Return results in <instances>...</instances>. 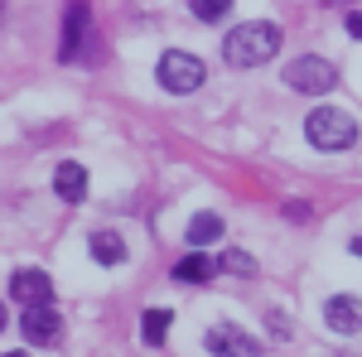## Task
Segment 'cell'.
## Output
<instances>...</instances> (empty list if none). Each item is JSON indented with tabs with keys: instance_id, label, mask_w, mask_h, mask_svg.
I'll list each match as a JSON object with an SVG mask.
<instances>
[{
	"instance_id": "1",
	"label": "cell",
	"mask_w": 362,
	"mask_h": 357,
	"mask_svg": "<svg viewBox=\"0 0 362 357\" xmlns=\"http://www.w3.org/2000/svg\"><path fill=\"white\" fill-rule=\"evenodd\" d=\"M280 54V25L271 20H247L223 39V58L232 68H261Z\"/></svg>"
},
{
	"instance_id": "2",
	"label": "cell",
	"mask_w": 362,
	"mask_h": 357,
	"mask_svg": "<svg viewBox=\"0 0 362 357\" xmlns=\"http://www.w3.org/2000/svg\"><path fill=\"white\" fill-rule=\"evenodd\" d=\"M305 136L314 150H348L358 140V121L338 107H314L305 116Z\"/></svg>"
},
{
	"instance_id": "3",
	"label": "cell",
	"mask_w": 362,
	"mask_h": 357,
	"mask_svg": "<svg viewBox=\"0 0 362 357\" xmlns=\"http://www.w3.org/2000/svg\"><path fill=\"white\" fill-rule=\"evenodd\" d=\"M285 83L295 92H305V97H324L329 87H338V68L319 54H300L285 63Z\"/></svg>"
},
{
	"instance_id": "4",
	"label": "cell",
	"mask_w": 362,
	"mask_h": 357,
	"mask_svg": "<svg viewBox=\"0 0 362 357\" xmlns=\"http://www.w3.org/2000/svg\"><path fill=\"white\" fill-rule=\"evenodd\" d=\"M155 78H160L165 92H198L203 87V58L184 54V49H169L155 63Z\"/></svg>"
},
{
	"instance_id": "5",
	"label": "cell",
	"mask_w": 362,
	"mask_h": 357,
	"mask_svg": "<svg viewBox=\"0 0 362 357\" xmlns=\"http://www.w3.org/2000/svg\"><path fill=\"white\" fill-rule=\"evenodd\" d=\"M203 348L213 357H261V343L247 329H237V324H213L203 333Z\"/></svg>"
},
{
	"instance_id": "6",
	"label": "cell",
	"mask_w": 362,
	"mask_h": 357,
	"mask_svg": "<svg viewBox=\"0 0 362 357\" xmlns=\"http://www.w3.org/2000/svg\"><path fill=\"white\" fill-rule=\"evenodd\" d=\"M10 295L25 304V309H49L54 304V280L44 271H15L10 275Z\"/></svg>"
},
{
	"instance_id": "7",
	"label": "cell",
	"mask_w": 362,
	"mask_h": 357,
	"mask_svg": "<svg viewBox=\"0 0 362 357\" xmlns=\"http://www.w3.org/2000/svg\"><path fill=\"white\" fill-rule=\"evenodd\" d=\"M20 333H25L34 348H58V343H63V324H58L54 309H25Z\"/></svg>"
},
{
	"instance_id": "8",
	"label": "cell",
	"mask_w": 362,
	"mask_h": 357,
	"mask_svg": "<svg viewBox=\"0 0 362 357\" xmlns=\"http://www.w3.org/2000/svg\"><path fill=\"white\" fill-rule=\"evenodd\" d=\"M324 324L334 333H343V338L362 333V300L358 295H334V300L324 304Z\"/></svg>"
},
{
	"instance_id": "9",
	"label": "cell",
	"mask_w": 362,
	"mask_h": 357,
	"mask_svg": "<svg viewBox=\"0 0 362 357\" xmlns=\"http://www.w3.org/2000/svg\"><path fill=\"white\" fill-rule=\"evenodd\" d=\"M87 5H68L63 10V49H58V58L63 63H78L83 58V34H87Z\"/></svg>"
},
{
	"instance_id": "10",
	"label": "cell",
	"mask_w": 362,
	"mask_h": 357,
	"mask_svg": "<svg viewBox=\"0 0 362 357\" xmlns=\"http://www.w3.org/2000/svg\"><path fill=\"white\" fill-rule=\"evenodd\" d=\"M54 189L63 203H83L87 198V169L78 165V160H63V165L54 169Z\"/></svg>"
},
{
	"instance_id": "11",
	"label": "cell",
	"mask_w": 362,
	"mask_h": 357,
	"mask_svg": "<svg viewBox=\"0 0 362 357\" xmlns=\"http://www.w3.org/2000/svg\"><path fill=\"white\" fill-rule=\"evenodd\" d=\"M218 237H223V218H218V213H194V218H189V227H184V242H189L194 251L213 247Z\"/></svg>"
},
{
	"instance_id": "12",
	"label": "cell",
	"mask_w": 362,
	"mask_h": 357,
	"mask_svg": "<svg viewBox=\"0 0 362 357\" xmlns=\"http://www.w3.org/2000/svg\"><path fill=\"white\" fill-rule=\"evenodd\" d=\"M87 256H92L97 266H121V261H126V242H121L116 232H92V237H87Z\"/></svg>"
},
{
	"instance_id": "13",
	"label": "cell",
	"mask_w": 362,
	"mask_h": 357,
	"mask_svg": "<svg viewBox=\"0 0 362 357\" xmlns=\"http://www.w3.org/2000/svg\"><path fill=\"white\" fill-rule=\"evenodd\" d=\"M218 271H223L218 256H203V251H198V256H184V261L174 266V280H184V285H203V280H213Z\"/></svg>"
},
{
	"instance_id": "14",
	"label": "cell",
	"mask_w": 362,
	"mask_h": 357,
	"mask_svg": "<svg viewBox=\"0 0 362 357\" xmlns=\"http://www.w3.org/2000/svg\"><path fill=\"white\" fill-rule=\"evenodd\" d=\"M169 324H174V314H169V309H145V319H140L145 343H150V348H160V343L169 338Z\"/></svg>"
},
{
	"instance_id": "15",
	"label": "cell",
	"mask_w": 362,
	"mask_h": 357,
	"mask_svg": "<svg viewBox=\"0 0 362 357\" xmlns=\"http://www.w3.org/2000/svg\"><path fill=\"white\" fill-rule=\"evenodd\" d=\"M218 266H223L227 275H237V280H251V275H256V256H251V251H242V247H232V251H223V256H218Z\"/></svg>"
},
{
	"instance_id": "16",
	"label": "cell",
	"mask_w": 362,
	"mask_h": 357,
	"mask_svg": "<svg viewBox=\"0 0 362 357\" xmlns=\"http://www.w3.org/2000/svg\"><path fill=\"white\" fill-rule=\"evenodd\" d=\"M232 10V0H194V15L198 20H223Z\"/></svg>"
},
{
	"instance_id": "17",
	"label": "cell",
	"mask_w": 362,
	"mask_h": 357,
	"mask_svg": "<svg viewBox=\"0 0 362 357\" xmlns=\"http://www.w3.org/2000/svg\"><path fill=\"white\" fill-rule=\"evenodd\" d=\"M271 329H276V338H295V324L280 319V314H271Z\"/></svg>"
},
{
	"instance_id": "18",
	"label": "cell",
	"mask_w": 362,
	"mask_h": 357,
	"mask_svg": "<svg viewBox=\"0 0 362 357\" xmlns=\"http://www.w3.org/2000/svg\"><path fill=\"white\" fill-rule=\"evenodd\" d=\"M348 34H353V39H362V15H348Z\"/></svg>"
},
{
	"instance_id": "19",
	"label": "cell",
	"mask_w": 362,
	"mask_h": 357,
	"mask_svg": "<svg viewBox=\"0 0 362 357\" xmlns=\"http://www.w3.org/2000/svg\"><path fill=\"white\" fill-rule=\"evenodd\" d=\"M348 251H353V256H362V237H353V247H348Z\"/></svg>"
},
{
	"instance_id": "20",
	"label": "cell",
	"mask_w": 362,
	"mask_h": 357,
	"mask_svg": "<svg viewBox=\"0 0 362 357\" xmlns=\"http://www.w3.org/2000/svg\"><path fill=\"white\" fill-rule=\"evenodd\" d=\"M0 329H5V304H0Z\"/></svg>"
},
{
	"instance_id": "21",
	"label": "cell",
	"mask_w": 362,
	"mask_h": 357,
	"mask_svg": "<svg viewBox=\"0 0 362 357\" xmlns=\"http://www.w3.org/2000/svg\"><path fill=\"white\" fill-rule=\"evenodd\" d=\"M5 357H29V353H5Z\"/></svg>"
},
{
	"instance_id": "22",
	"label": "cell",
	"mask_w": 362,
	"mask_h": 357,
	"mask_svg": "<svg viewBox=\"0 0 362 357\" xmlns=\"http://www.w3.org/2000/svg\"><path fill=\"white\" fill-rule=\"evenodd\" d=\"M0 15H5V5H0Z\"/></svg>"
}]
</instances>
